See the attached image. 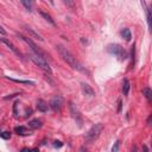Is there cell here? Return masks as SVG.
<instances>
[{
    "instance_id": "obj_16",
    "label": "cell",
    "mask_w": 152,
    "mask_h": 152,
    "mask_svg": "<svg viewBox=\"0 0 152 152\" xmlns=\"http://www.w3.org/2000/svg\"><path fill=\"white\" fill-rule=\"evenodd\" d=\"M6 79H8V80H11L15 83H24V84H31V86L34 84L33 81H29V80H18V79H12V77H10V76H6Z\"/></svg>"
},
{
    "instance_id": "obj_14",
    "label": "cell",
    "mask_w": 152,
    "mask_h": 152,
    "mask_svg": "<svg viewBox=\"0 0 152 152\" xmlns=\"http://www.w3.org/2000/svg\"><path fill=\"white\" fill-rule=\"evenodd\" d=\"M25 27V30H26V32H29L33 38H36V39H38V41H43V38H42V36H39V34H38L37 32H34L31 27H29V26H24Z\"/></svg>"
},
{
    "instance_id": "obj_15",
    "label": "cell",
    "mask_w": 152,
    "mask_h": 152,
    "mask_svg": "<svg viewBox=\"0 0 152 152\" xmlns=\"http://www.w3.org/2000/svg\"><path fill=\"white\" fill-rule=\"evenodd\" d=\"M39 13H41V15L45 19V20H46L48 23H50L52 26H55V25H56V24H55V22H53V19L51 18V15H50V14H48V13H46V12H44V11H39Z\"/></svg>"
},
{
    "instance_id": "obj_21",
    "label": "cell",
    "mask_w": 152,
    "mask_h": 152,
    "mask_svg": "<svg viewBox=\"0 0 152 152\" xmlns=\"http://www.w3.org/2000/svg\"><path fill=\"white\" fill-rule=\"evenodd\" d=\"M119 147H120V141L117 140L115 143H114L113 147H112V152H118V151H119Z\"/></svg>"
},
{
    "instance_id": "obj_9",
    "label": "cell",
    "mask_w": 152,
    "mask_h": 152,
    "mask_svg": "<svg viewBox=\"0 0 152 152\" xmlns=\"http://www.w3.org/2000/svg\"><path fill=\"white\" fill-rule=\"evenodd\" d=\"M48 108H49V106H48V103L43 99H39V100L37 101V109L39 110V112L45 113V112H48Z\"/></svg>"
},
{
    "instance_id": "obj_24",
    "label": "cell",
    "mask_w": 152,
    "mask_h": 152,
    "mask_svg": "<svg viewBox=\"0 0 152 152\" xmlns=\"http://www.w3.org/2000/svg\"><path fill=\"white\" fill-rule=\"evenodd\" d=\"M18 95H19V93H17V94H12V95H10V96H6V98H5V100H10V99H12V98L18 96Z\"/></svg>"
},
{
    "instance_id": "obj_10",
    "label": "cell",
    "mask_w": 152,
    "mask_h": 152,
    "mask_svg": "<svg viewBox=\"0 0 152 152\" xmlns=\"http://www.w3.org/2000/svg\"><path fill=\"white\" fill-rule=\"evenodd\" d=\"M81 87H82V90L86 95H88V96H94L95 95V91L94 89L88 84V83H81Z\"/></svg>"
},
{
    "instance_id": "obj_26",
    "label": "cell",
    "mask_w": 152,
    "mask_h": 152,
    "mask_svg": "<svg viewBox=\"0 0 152 152\" xmlns=\"http://www.w3.org/2000/svg\"><path fill=\"white\" fill-rule=\"evenodd\" d=\"M80 152H89V151H88V150H87L84 146H82V147L80 148Z\"/></svg>"
},
{
    "instance_id": "obj_11",
    "label": "cell",
    "mask_w": 152,
    "mask_h": 152,
    "mask_svg": "<svg viewBox=\"0 0 152 152\" xmlns=\"http://www.w3.org/2000/svg\"><path fill=\"white\" fill-rule=\"evenodd\" d=\"M14 132L17 133V134H19V136H27V134H30V131L26 127H24V126L14 127Z\"/></svg>"
},
{
    "instance_id": "obj_20",
    "label": "cell",
    "mask_w": 152,
    "mask_h": 152,
    "mask_svg": "<svg viewBox=\"0 0 152 152\" xmlns=\"http://www.w3.org/2000/svg\"><path fill=\"white\" fill-rule=\"evenodd\" d=\"M0 137H1L3 139H10L11 138V133L10 132H0Z\"/></svg>"
},
{
    "instance_id": "obj_25",
    "label": "cell",
    "mask_w": 152,
    "mask_h": 152,
    "mask_svg": "<svg viewBox=\"0 0 152 152\" xmlns=\"http://www.w3.org/2000/svg\"><path fill=\"white\" fill-rule=\"evenodd\" d=\"M0 34H3V36H5V34H6V31L4 30V27H3L1 25H0Z\"/></svg>"
},
{
    "instance_id": "obj_2",
    "label": "cell",
    "mask_w": 152,
    "mask_h": 152,
    "mask_svg": "<svg viewBox=\"0 0 152 152\" xmlns=\"http://www.w3.org/2000/svg\"><path fill=\"white\" fill-rule=\"evenodd\" d=\"M103 131V124L99 122V124H95L91 126V128L86 133V141L87 143H93L99 137L100 134L102 133Z\"/></svg>"
},
{
    "instance_id": "obj_29",
    "label": "cell",
    "mask_w": 152,
    "mask_h": 152,
    "mask_svg": "<svg viewBox=\"0 0 152 152\" xmlns=\"http://www.w3.org/2000/svg\"><path fill=\"white\" fill-rule=\"evenodd\" d=\"M144 152H148V148H147V146H144Z\"/></svg>"
},
{
    "instance_id": "obj_4",
    "label": "cell",
    "mask_w": 152,
    "mask_h": 152,
    "mask_svg": "<svg viewBox=\"0 0 152 152\" xmlns=\"http://www.w3.org/2000/svg\"><path fill=\"white\" fill-rule=\"evenodd\" d=\"M107 51H108L110 55L117 56L120 61H124L126 57H127V53H126L125 49H124L121 45H119V44H109V45L107 46Z\"/></svg>"
},
{
    "instance_id": "obj_3",
    "label": "cell",
    "mask_w": 152,
    "mask_h": 152,
    "mask_svg": "<svg viewBox=\"0 0 152 152\" xmlns=\"http://www.w3.org/2000/svg\"><path fill=\"white\" fill-rule=\"evenodd\" d=\"M29 57H30V60H31L36 65L39 67L44 72H46V74H51V72H52V71H51V68H50V65H49V63H48V61H46L45 58H43V57L38 56V55L33 53V52L29 53Z\"/></svg>"
},
{
    "instance_id": "obj_5",
    "label": "cell",
    "mask_w": 152,
    "mask_h": 152,
    "mask_svg": "<svg viewBox=\"0 0 152 152\" xmlns=\"http://www.w3.org/2000/svg\"><path fill=\"white\" fill-rule=\"evenodd\" d=\"M17 36L18 37H20L24 41V42H26L30 46H31V49H32V51H33V53H36V55H38V56H41V57H43V58H45L46 60V55L39 49V48H37V45L31 41V38H27V37H25V36H23V34H20V33H17Z\"/></svg>"
},
{
    "instance_id": "obj_30",
    "label": "cell",
    "mask_w": 152,
    "mask_h": 152,
    "mask_svg": "<svg viewBox=\"0 0 152 152\" xmlns=\"http://www.w3.org/2000/svg\"><path fill=\"white\" fill-rule=\"evenodd\" d=\"M31 152H39V151H38L37 148H33V150H31Z\"/></svg>"
},
{
    "instance_id": "obj_23",
    "label": "cell",
    "mask_w": 152,
    "mask_h": 152,
    "mask_svg": "<svg viewBox=\"0 0 152 152\" xmlns=\"http://www.w3.org/2000/svg\"><path fill=\"white\" fill-rule=\"evenodd\" d=\"M53 146H55V147H62V146H63V143L60 141V140H55V141H53Z\"/></svg>"
},
{
    "instance_id": "obj_8",
    "label": "cell",
    "mask_w": 152,
    "mask_h": 152,
    "mask_svg": "<svg viewBox=\"0 0 152 152\" xmlns=\"http://www.w3.org/2000/svg\"><path fill=\"white\" fill-rule=\"evenodd\" d=\"M0 41H1V42H3V43H4V44L7 46V48H10V49H11V50H12V51H13V52L17 55V56L22 57V53H20V52H19V51L15 49V46H14V45H13V44H12V43L8 41V39H6V38H0Z\"/></svg>"
},
{
    "instance_id": "obj_31",
    "label": "cell",
    "mask_w": 152,
    "mask_h": 152,
    "mask_svg": "<svg viewBox=\"0 0 152 152\" xmlns=\"http://www.w3.org/2000/svg\"><path fill=\"white\" fill-rule=\"evenodd\" d=\"M121 109V101H119V110Z\"/></svg>"
},
{
    "instance_id": "obj_17",
    "label": "cell",
    "mask_w": 152,
    "mask_h": 152,
    "mask_svg": "<svg viewBox=\"0 0 152 152\" xmlns=\"http://www.w3.org/2000/svg\"><path fill=\"white\" fill-rule=\"evenodd\" d=\"M129 88H131V83H129V81L127 79H125L124 82H122V93H124V95H128Z\"/></svg>"
},
{
    "instance_id": "obj_12",
    "label": "cell",
    "mask_w": 152,
    "mask_h": 152,
    "mask_svg": "<svg viewBox=\"0 0 152 152\" xmlns=\"http://www.w3.org/2000/svg\"><path fill=\"white\" fill-rule=\"evenodd\" d=\"M42 121L39 119H33L31 121H29V127L31 129H38V128H41L42 127Z\"/></svg>"
},
{
    "instance_id": "obj_1",
    "label": "cell",
    "mask_w": 152,
    "mask_h": 152,
    "mask_svg": "<svg viewBox=\"0 0 152 152\" xmlns=\"http://www.w3.org/2000/svg\"><path fill=\"white\" fill-rule=\"evenodd\" d=\"M57 48V51L60 52V55L62 56V58L72 68V69H76V70H80V71H84V69L82 68V65H81V63L76 60V57L67 49V48H64L63 45H57L56 46Z\"/></svg>"
},
{
    "instance_id": "obj_19",
    "label": "cell",
    "mask_w": 152,
    "mask_h": 152,
    "mask_svg": "<svg viewBox=\"0 0 152 152\" xmlns=\"http://www.w3.org/2000/svg\"><path fill=\"white\" fill-rule=\"evenodd\" d=\"M22 5L25 6V8H26L27 11H30V12L32 11V5H33V4H32L31 1H25V0H23V1H22Z\"/></svg>"
},
{
    "instance_id": "obj_22",
    "label": "cell",
    "mask_w": 152,
    "mask_h": 152,
    "mask_svg": "<svg viewBox=\"0 0 152 152\" xmlns=\"http://www.w3.org/2000/svg\"><path fill=\"white\" fill-rule=\"evenodd\" d=\"M18 105H19L18 101L14 102V105H13V114H14V118H18V112H17V107H18Z\"/></svg>"
},
{
    "instance_id": "obj_18",
    "label": "cell",
    "mask_w": 152,
    "mask_h": 152,
    "mask_svg": "<svg viewBox=\"0 0 152 152\" xmlns=\"http://www.w3.org/2000/svg\"><path fill=\"white\" fill-rule=\"evenodd\" d=\"M143 95L147 99V101H151L152 100V90L148 88V87H145L143 89Z\"/></svg>"
},
{
    "instance_id": "obj_6",
    "label": "cell",
    "mask_w": 152,
    "mask_h": 152,
    "mask_svg": "<svg viewBox=\"0 0 152 152\" xmlns=\"http://www.w3.org/2000/svg\"><path fill=\"white\" fill-rule=\"evenodd\" d=\"M69 108H70V113H71L72 118L75 119L76 124H77V125L81 127V126H82V124H83V118H82V115H81V113H80L79 108L76 107V105H74L72 102H70V103H69Z\"/></svg>"
},
{
    "instance_id": "obj_13",
    "label": "cell",
    "mask_w": 152,
    "mask_h": 152,
    "mask_svg": "<svg viewBox=\"0 0 152 152\" xmlns=\"http://www.w3.org/2000/svg\"><path fill=\"white\" fill-rule=\"evenodd\" d=\"M120 34L122 36V38H125V41H127V42H129L131 38H132V33H131L129 29H124V30H121Z\"/></svg>"
},
{
    "instance_id": "obj_27",
    "label": "cell",
    "mask_w": 152,
    "mask_h": 152,
    "mask_svg": "<svg viewBox=\"0 0 152 152\" xmlns=\"http://www.w3.org/2000/svg\"><path fill=\"white\" fill-rule=\"evenodd\" d=\"M64 4H65V5H69V6H74V4L70 3V1H64Z\"/></svg>"
},
{
    "instance_id": "obj_7",
    "label": "cell",
    "mask_w": 152,
    "mask_h": 152,
    "mask_svg": "<svg viewBox=\"0 0 152 152\" xmlns=\"http://www.w3.org/2000/svg\"><path fill=\"white\" fill-rule=\"evenodd\" d=\"M63 106V98L61 96V95H56V96H53L50 101V107L52 108V110L57 112V110H61Z\"/></svg>"
},
{
    "instance_id": "obj_28",
    "label": "cell",
    "mask_w": 152,
    "mask_h": 152,
    "mask_svg": "<svg viewBox=\"0 0 152 152\" xmlns=\"http://www.w3.org/2000/svg\"><path fill=\"white\" fill-rule=\"evenodd\" d=\"M20 152H31V150L30 148H23Z\"/></svg>"
}]
</instances>
